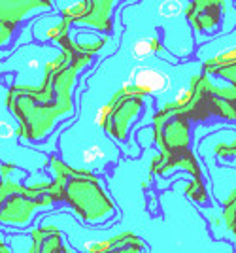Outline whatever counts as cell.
<instances>
[{"instance_id":"2","label":"cell","mask_w":236,"mask_h":253,"mask_svg":"<svg viewBox=\"0 0 236 253\" xmlns=\"http://www.w3.org/2000/svg\"><path fill=\"white\" fill-rule=\"evenodd\" d=\"M51 169L55 181L49 183L47 195L53 201H66L87 225H102L114 217L116 208L95 176L70 170L55 157H51Z\"/></svg>"},{"instance_id":"9","label":"cell","mask_w":236,"mask_h":253,"mask_svg":"<svg viewBox=\"0 0 236 253\" xmlns=\"http://www.w3.org/2000/svg\"><path fill=\"white\" fill-rule=\"evenodd\" d=\"M13 29H15V27H13V23L0 21V45H4V43L10 40Z\"/></svg>"},{"instance_id":"5","label":"cell","mask_w":236,"mask_h":253,"mask_svg":"<svg viewBox=\"0 0 236 253\" xmlns=\"http://www.w3.org/2000/svg\"><path fill=\"white\" fill-rule=\"evenodd\" d=\"M144 250L146 244L130 232H123L102 242L87 244V253H144Z\"/></svg>"},{"instance_id":"8","label":"cell","mask_w":236,"mask_h":253,"mask_svg":"<svg viewBox=\"0 0 236 253\" xmlns=\"http://www.w3.org/2000/svg\"><path fill=\"white\" fill-rule=\"evenodd\" d=\"M225 221H227V227L236 236V191L233 193V197L225 204Z\"/></svg>"},{"instance_id":"3","label":"cell","mask_w":236,"mask_h":253,"mask_svg":"<svg viewBox=\"0 0 236 253\" xmlns=\"http://www.w3.org/2000/svg\"><path fill=\"white\" fill-rule=\"evenodd\" d=\"M53 199L45 195L42 199H31L23 193H13L0 206V223L4 225H27L38 210L49 208Z\"/></svg>"},{"instance_id":"4","label":"cell","mask_w":236,"mask_h":253,"mask_svg":"<svg viewBox=\"0 0 236 253\" xmlns=\"http://www.w3.org/2000/svg\"><path fill=\"white\" fill-rule=\"evenodd\" d=\"M168 78L161 70H155L151 66H138L130 76V82L121 87V95L130 96H146V95H157L164 93L168 89Z\"/></svg>"},{"instance_id":"6","label":"cell","mask_w":236,"mask_h":253,"mask_svg":"<svg viewBox=\"0 0 236 253\" xmlns=\"http://www.w3.org/2000/svg\"><path fill=\"white\" fill-rule=\"evenodd\" d=\"M25 253H68L63 246V234L55 227H38L31 234V248Z\"/></svg>"},{"instance_id":"10","label":"cell","mask_w":236,"mask_h":253,"mask_svg":"<svg viewBox=\"0 0 236 253\" xmlns=\"http://www.w3.org/2000/svg\"><path fill=\"white\" fill-rule=\"evenodd\" d=\"M0 253H11L10 250H8V246H6L4 240H0Z\"/></svg>"},{"instance_id":"1","label":"cell","mask_w":236,"mask_h":253,"mask_svg":"<svg viewBox=\"0 0 236 253\" xmlns=\"http://www.w3.org/2000/svg\"><path fill=\"white\" fill-rule=\"evenodd\" d=\"M74 76L76 70L68 68H45L43 85L38 91L27 87L23 89L19 85L11 87L6 96V106L21 123L19 136L27 140H42L61 117L72 112V98L68 95V89H72Z\"/></svg>"},{"instance_id":"7","label":"cell","mask_w":236,"mask_h":253,"mask_svg":"<svg viewBox=\"0 0 236 253\" xmlns=\"http://www.w3.org/2000/svg\"><path fill=\"white\" fill-rule=\"evenodd\" d=\"M159 49V42L155 38H142L138 42H134L132 45V55L134 59H148L151 53H155Z\"/></svg>"}]
</instances>
